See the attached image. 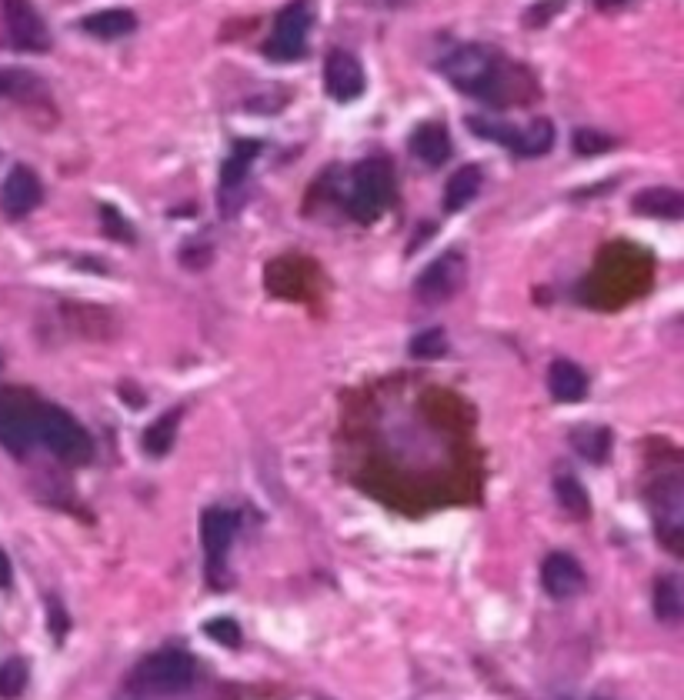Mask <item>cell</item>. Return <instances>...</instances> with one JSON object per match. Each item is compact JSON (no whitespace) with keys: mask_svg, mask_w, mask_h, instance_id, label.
Wrapping results in <instances>:
<instances>
[{"mask_svg":"<svg viewBox=\"0 0 684 700\" xmlns=\"http://www.w3.org/2000/svg\"><path fill=\"white\" fill-rule=\"evenodd\" d=\"M37 440L47 444V450H51L54 457H61L64 464H87L94 454L91 434H87L64 407H54V404H41V414H37Z\"/></svg>","mask_w":684,"mask_h":700,"instance_id":"obj_3","label":"cell"},{"mask_svg":"<svg viewBox=\"0 0 684 700\" xmlns=\"http://www.w3.org/2000/svg\"><path fill=\"white\" fill-rule=\"evenodd\" d=\"M234 530H237V514L224 507H207L204 517H201V544H204V554H207V564L211 570H221L224 567V554L234 540Z\"/></svg>","mask_w":684,"mask_h":700,"instance_id":"obj_13","label":"cell"},{"mask_svg":"<svg viewBox=\"0 0 684 700\" xmlns=\"http://www.w3.org/2000/svg\"><path fill=\"white\" fill-rule=\"evenodd\" d=\"M0 97L21 100V104H34V100L47 97L44 80L21 67H0Z\"/></svg>","mask_w":684,"mask_h":700,"instance_id":"obj_21","label":"cell"},{"mask_svg":"<svg viewBox=\"0 0 684 700\" xmlns=\"http://www.w3.org/2000/svg\"><path fill=\"white\" fill-rule=\"evenodd\" d=\"M481 184H484V170L478 164L458 167L448 177V184H444V210H448V214H458V210H464L474 197L481 194Z\"/></svg>","mask_w":684,"mask_h":700,"instance_id":"obj_15","label":"cell"},{"mask_svg":"<svg viewBox=\"0 0 684 700\" xmlns=\"http://www.w3.org/2000/svg\"><path fill=\"white\" fill-rule=\"evenodd\" d=\"M194 684V657L184 650H157L134 667L131 687L141 694H181Z\"/></svg>","mask_w":684,"mask_h":700,"instance_id":"obj_5","label":"cell"},{"mask_svg":"<svg viewBox=\"0 0 684 700\" xmlns=\"http://www.w3.org/2000/svg\"><path fill=\"white\" fill-rule=\"evenodd\" d=\"M541 584L554 600H568L574 594H581L584 587V570L571 554H551L541 567Z\"/></svg>","mask_w":684,"mask_h":700,"instance_id":"obj_14","label":"cell"},{"mask_svg":"<svg viewBox=\"0 0 684 700\" xmlns=\"http://www.w3.org/2000/svg\"><path fill=\"white\" fill-rule=\"evenodd\" d=\"M264 144L261 140H234V150H231V157L224 160V167H221V190H224V197L231 194L234 187H241L244 184V177H247V167L254 164V157L261 154Z\"/></svg>","mask_w":684,"mask_h":700,"instance_id":"obj_22","label":"cell"},{"mask_svg":"<svg viewBox=\"0 0 684 700\" xmlns=\"http://www.w3.org/2000/svg\"><path fill=\"white\" fill-rule=\"evenodd\" d=\"M101 224H104V230H107V234H111V237H121V240H131L134 237V230L131 227H127V220L121 217V214H117V210L114 207H104L101 210Z\"/></svg>","mask_w":684,"mask_h":700,"instance_id":"obj_30","label":"cell"},{"mask_svg":"<svg viewBox=\"0 0 684 700\" xmlns=\"http://www.w3.org/2000/svg\"><path fill=\"white\" fill-rule=\"evenodd\" d=\"M548 390L561 404H574V400H584V394H588V374L571 360H554L548 370Z\"/></svg>","mask_w":684,"mask_h":700,"instance_id":"obj_19","label":"cell"},{"mask_svg":"<svg viewBox=\"0 0 684 700\" xmlns=\"http://www.w3.org/2000/svg\"><path fill=\"white\" fill-rule=\"evenodd\" d=\"M631 207H634V214L674 220V217H684V194L674 187H648L631 200Z\"/></svg>","mask_w":684,"mask_h":700,"instance_id":"obj_18","label":"cell"},{"mask_svg":"<svg viewBox=\"0 0 684 700\" xmlns=\"http://www.w3.org/2000/svg\"><path fill=\"white\" fill-rule=\"evenodd\" d=\"M311 24H314V4H311V0H294V4H287L281 14L274 17L271 37L264 40V54L271 60H277V64H287V60L304 57Z\"/></svg>","mask_w":684,"mask_h":700,"instance_id":"obj_7","label":"cell"},{"mask_svg":"<svg viewBox=\"0 0 684 700\" xmlns=\"http://www.w3.org/2000/svg\"><path fill=\"white\" fill-rule=\"evenodd\" d=\"M11 580H14V570H11V557L0 550V587H11Z\"/></svg>","mask_w":684,"mask_h":700,"instance_id":"obj_32","label":"cell"},{"mask_svg":"<svg viewBox=\"0 0 684 700\" xmlns=\"http://www.w3.org/2000/svg\"><path fill=\"white\" fill-rule=\"evenodd\" d=\"M204 634L211 637V640H217V644H224V647H237V644H241V627H237V620H231V617L207 620Z\"/></svg>","mask_w":684,"mask_h":700,"instance_id":"obj_29","label":"cell"},{"mask_svg":"<svg viewBox=\"0 0 684 700\" xmlns=\"http://www.w3.org/2000/svg\"><path fill=\"white\" fill-rule=\"evenodd\" d=\"M411 354L414 357H424V360H438L448 354V334H444L441 327H431L424 330V334H418L411 340Z\"/></svg>","mask_w":684,"mask_h":700,"instance_id":"obj_26","label":"cell"},{"mask_svg":"<svg viewBox=\"0 0 684 700\" xmlns=\"http://www.w3.org/2000/svg\"><path fill=\"white\" fill-rule=\"evenodd\" d=\"M324 87L327 94L341 104L348 100H358L364 94V70H361V60L348 54V50H331L327 54V64H324Z\"/></svg>","mask_w":684,"mask_h":700,"instance_id":"obj_12","label":"cell"},{"mask_svg":"<svg viewBox=\"0 0 684 700\" xmlns=\"http://www.w3.org/2000/svg\"><path fill=\"white\" fill-rule=\"evenodd\" d=\"M561 4H564V0H544V4H538L534 10H528V17H524V24H528V27H541L544 20H548L551 14H558Z\"/></svg>","mask_w":684,"mask_h":700,"instance_id":"obj_31","label":"cell"},{"mask_svg":"<svg viewBox=\"0 0 684 700\" xmlns=\"http://www.w3.org/2000/svg\"><path fill=\"white\" fill-rule=\"evenodd\" d=\"M654 614L664 624H678L684 620V574L671 570V574H661L654 580Z\"/></svg>","mask_w":684,"mask_h":700,"instance_id":"obj_17","label":"cell"},{"mask_svg":"<svg viewBox=\"0 0 684 700\" xmlns=\"http://www.w3.org/2000/svg\"><path fill=\"white\" fill-rule=\"evenodd\" d=\"M37 414L41 404L27 390H4L0 394V447L14 457H24L37 444Z\"/></svg>","mask_w":684,"mask_h":700,"instance_id":"obj_6","label":"cell"},{"mask_svg":"<svg viewBox=\"0 0 684 700\" xmlns=\"http://www.w3.org/2000/svg\"><path fill=\"white\" fill-rule=\"evenodd\" d=\"M394 194V174L391 164L384 157H371L364 164L354 167V180H351V194H348V214L361 224H371L378 220L391 204Z\"/></svg>","mask_w":684,"mask_h":700,"instance_id":"obj_2","label":"cell"},{"mask_svg":"<svg viewBox=\"0 0 684 700\" xmlns=\"http://www.w3.org/2000/svg\"><path fill=\"white\" fill-rule=\"evenodd\" d=\"M81 27L87 30L91 37L97 40H117V37H127L137 30V17L131 14V10H97V14H87L81 20Z\"/></svg>","mask_w":684,"mask_h":700,"instance_id":"obj_20","label":"cell"},{"mask_svg":"<svg viewBox=\"0 0 684 700\" xmlns=\"http://www.w3.org/2000/svg\"><path fill=\"white\" fill-rule=\"evenodd\" d=\"M574 154L581 157H594V154H604V150L614 147V140L601 130H574V140H571Z\"/></svg>","mask_w":684,"mask_h":700,"instance_id":"obj_28","label":"cell"},{"mask_svg":"<svg viewBox=\"0 0 684 700\" xmlns=\"http://www.w3.org/2000/svg\"><path fill=\"white\" fill-rule=\"evenodd\" d=\"M441 74L451 80L461 94L478 97L484 104L508 107L521 104V100L534 97L531 74L524 67L514 64L511 57H504L501 50L488 44H464L454 54L444 57Z\"/></svg>","mask_w":684,"mask_h":700,"instance_id":"obj_1","label":"cell"},{"mask_svg":"<svg viewBox=\"0 0 684 700\" xmlns=\"http://www.w3.org/2000/svg\"><path fill=\"white\" fill-rule=\"evenodd\" d=\"M554 490H558L561 507L568 510L571 517H588L591 500H588V494H584V487L578 484V480H574V477H558Z\"/></svg>","mask_w":684,"mask_h":700,"instance_id":"obj_25","label":"cell"},{"mask_svg":"<svg viewBox=\"0 0 684 700\" xmlns=\"http://www.w3.org/2000/svg\"><path fill=\"white\" fill-rule=\"evenodd\" d=\"M27 687V664L24 660H7L0 664V697L4 700H14L21 697Z\"/></svg>","mask_w":684,"mask_h":700,"instance_id":"obj_27","label":"cell"},{"mask_svg":"<svg viewBox=\"0 0 684 700\" xmlns=\"http://www.w3.org/2000/svg\"><path fill=\"white\" fill-rule=\"evenodd\" d=\"M571 444L581 457H588L591 464H601L611 450V434L604 427H581L571 434Z\"/></svg>","mask_w":684,"mask_h":700,"instance_id":"obj_24","label":"cell"},{"mask_svg":"<svg viewBox=\"0 0 684 700\" xmlns=\"http://www.w3.org/2000/svg\"><path fill=\"white\" fill-rule=\"evenodd\" d=\"M411 154L428 167H441L451 157V134L444 124H421L411 137Z\"/></svg>","mask_w":684,"mask_h":700,"instance_id":"obj_16","label":"cell"},{"mask_svg":"<svg viewBox=\"0 0 684 700\" xmlns=\"http://www.w3.org/2000/svg\"><path fill=\"white\" fill-rule=\"evenodd\" d=\"M51 610H54V630H57V637H61V634H64V627H67V617H64V610L57 607V604H54Z\"/></svg>","mask_w":684,"mask_h":700,"instance_id":"obj_33","label":"cell"},{"mask_svg":"<svg viewBox=\"0 0 684 700\" xmlns=\"http://www.w3.org/2000/svg\"><path fill=\"white\" fill-rule=\"evenodd\" d=\"M0 4H4L7 34H11L14 47L34 50V54H44L51 47V30H47L44 17L37 14L31 0H0Z\"/></svg>","mask_w":684,"mask_h":700,"instance_id":"obj_10","label":"cell"},{"mask_svg":"<svg viewBox=\"0 0 684 700\" xmlns=\"http://www.w3.org/2000/svg\"><path fill=\"white\" fill-rule=\"evenodd\" d=\"M618 4H624V0H598V7H604V10H608V7H618Z\"/></svg>","mask_w":684,"mask_h":700,"instance_id":"obj_34","label":"cell"},{"mask_svg":"<svg viewBox=\"0 0 684 700\" xmlns=\"http://www.w3.org/2000/svg\"><path fill=\"white\" fill-rule=\"evenodd\" d=\"M468 130L491 140V144L514 150L518 157H541L554 147V124L544 117L531 120L528 127H514L498 117H468Z\"/></svg>","mask_w":684,"mask_h":700,"instance_id":"obj_4","label":"cell"},{"mask_svg":"<svg viewBox=\"0 0 684 700\" xmlns=\"http://www.w3.org/2000/svg\"><path fill=\"white\" fill-rule=\"evenodd\" d=\"M594 700H604V697H594Z\"/></svg>","mask_w":684,"mask_h":700,"instance_id":"obj_35","label":"cell"},{"mask_svg":"<svg viewBox=\"0 0 684 700\" xmlns=\"http://www.w3.org/2000/svg\"><path fill=\"white\" fill-rule=\"evenodd\" d=\"M464 277H468V260L458 250H448L421 270V277L414 280V297L424 304H441L464 287Z\"/></svg>","mask_w":684,"mask_h":700,"instance_id":"obj_8","label":"cell"},{"mask_svg":"<svg viewBox=\"0 0 684 700\" xmlns=\"http://www.w3.org/2000/svg\"><path fill=\"white\" fill-rule=\"evenodd\" d=\"M44 200V184L31 167H14L0 187V210L4 217L21 220Z\"/></svg>","mask_w":684,"mask_h":700,"instance_id":"obj_11","label":"cell"},{"mask_svg":"<svg viewBox=\"0 0 684 700\" xmlns=\"http://www.w3.org/2000/svg\"><path fill=\"white\" fill-rule=\"evenodd\" d=\"M177 424H181V410H167L164 417H157L151 427L144 430V450L154 457H164L174 447Z\"/></svg>","mask_w":684,"mask_h":700,"instance_id":"obj_23","label":"cell"},{"mask_svg":"<svg viewBox=\"0 0 684 700\" xmlns=\"http://www.w3.org/2000/svg\"><path fill=\"white\" fill-rule=\"evenodd\" d=\"M651 504H654V524H658L664 544L684 554V474L661 480Z\"/></svg>","mask_w":684,"mask_h":700,"instance_id":"obj_9","label":"cell"}]
</instances>
